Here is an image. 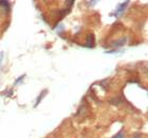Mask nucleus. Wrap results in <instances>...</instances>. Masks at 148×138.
<instances>
[{"label":"nucleus","mask_w":148,"mask_h":138,"mask_svg":"<svg viewBox=\"0 0 148 138\" xmlns=\"http://www.w3.org/2000/svg\"><path fill=\"white\" fill-rule=\"evenodd\" d=\"M128 1H126V2H123L122 4H120V5L117 6L116 10H115V12L112 14V15L114 16V17H120L121 15H123V13L126 11V7L127 5H128Z\"/></svg>","instance_id":"obj_1"},{"label":"nucleus","mask_w":148,"mask_h":138,"mask_svg":"<svg viewBox=\"0 0 148 138\" xmlns=\"http://www.w3.org/2000/svg\"><path fill=\"white\" fill-rule=\"evenodd\" d=\"M94 34H89L88 36H87V43L85 44V46H87V48H93L94 46Z\"/></svg>","instance_id":"obj_2"},{"label":"nucleus","mask_w":148,"mask_h":138,"mask_svg":"<svg viewBox=\"0 0 148 138\" xmlns=\"http://www.w3.org/2000/svg\"><path fill=\"white\" fill-rule=\"evenodd\" d=\"M125 43H126V38H125V37H122V38L115 40L114 42L111 43V46H114V48H120V46H125Z\"/></svg>","instance_id":"obj_3"},{"label":"nucleus","mask_w":148,"mask_h":138,"mask_svg":"<svg viewBox=\"0 0 148 138\" xmlns=\"http://www.w3.org/2000/svg\"><path fill=\"white\" fill-rule=\"evenodd\" d=\"M125 137H126V133H125V131H124V130H121L120 132L116 133L113 137H111V138H125Z\"/></svg>","instance_id":"obj_4"},{"label":"nucleus","mask_w":148,"mask_h":138,"mask_svg":"<svg viewBox=\"0 0 148 138\" xmlns=\"http://www.w3.org/2000/svg\"><path fill=\"white\" fill-rule=\"evenodd\" d=\"M0 6H1V9H3V10H9L10 2L9 1H0Z\"/></svg>","instance_id":"obj_5"},{"label":"nucleus","mask_w":148,"mask_h":138,"mask_svg":"<svg viewBox=\"0 0 148 138\" xmlns=\"http://www.w3.org/2000/svg\"><path fill=\"white\" fill-rule=\"evenodd\" d=\"M46 94H47V90H45V91H43V92H42V94H41V95H40L39 97H38V98H37V102H36V105H37V104H38V103H39V102H40V100H41V99L43 98V96L46 95Z\"/></svg>","instance_id":"obj_6"},{"label":"nucleus","mask_w":148,"mask_h":138,"mask_svg":"<svg viewBox=\"0 0 148 138\" xmlns=\"http://www.w3.org/2000/svg\"><path fill=\"white\" fill-rule=\"evenodd\" d=\"M25 75H22V76H20V77H19L18 79H17V80H16V81H15V83H16V84H19V82H20V81H21V80L23 79V78H25Z\"/></svg>","instance_id":"obj_7"}]
</instances>
